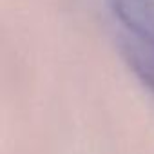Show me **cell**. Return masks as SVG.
Listing matches in <instances>:
<instances>
[{"label":"cell","mask_w":154,"mask_h":154,"mask_svg":"<svg viewBox=\"0 0 154 154\" xmlns=\"http://www.w3.org/2000/svg\"><path fill=\"white\" fill-rule=\"evenodd\" d=\"M122 27V47L154 49V0H107Z\"/></svg>","instance_id":"6da1fadb"}]
</instances>
